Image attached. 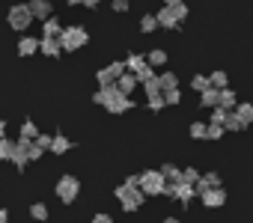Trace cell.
Masks as SVG:
<instances>
[{"instance_id": "6da1fadb", "label": "cell", "mask_w": 253, "mask_h": 223, "mask_svg": "<svg viewBox=\"0 0 253 223\" xmlns=\"http://www.w3.org/2000/svg\"><path fill=\"white\" fill-rule=\"evenodd\" d=\"M92 101L101 104L107 113H125V110H131V107H134L131 95H122L116 86H98V92L92 95Z\"/></svg>"}, {"instance_id": "7a4b0ae2", "label": "cell", "mask_w": 253, "mask_h": 223, "mask_svg": "<svg viewBox=\"0 0 253 223\" xmlns=\"http://www.w3.org/2000/svg\"><path fill=\"white\" fill-rule=\"evenodd\" d=\"M6 24L15 30V33H27L30 24H33V12L27 3H12L9 12H6Z\"/></svg>"}, {"instance_id": "3957f363", "label": "cell", "mask_w": 253, "mask_h": 223, "mask_svg": "<svg viewBox=\"0 0 253 223\" xmlns=\"http://www.w3.org/2000/svg\"><path fill=\"white\" fill-rule=\"evenodd\" d=\"M89 42V33L81 27V24H72V27H63V33H60V45H63V51H81L84 45Z\"/></svg>"}, {"instance_id": "277c9868", "label": "cell", "mask_w": 253, "mask_h": 223, "mask_svg": "<svg viewBox=\"0 0 253 223\" xmlns=\"http://www.w3.org/2000/svg\"><path fill=\"white\" fill-rule=\"evenodd\" d=\"M137 187L143 190V196H161L164 187H167V182H164V176L158 170H143L137 176Z\"/></svg>"}, {"instance_id": "5b68a950", "label": "cell", "mask_w": 253, "mask_h": 223, "mask_svg": "<svg viewBox=\"0 0 253 223\" xmlns=\"http://www.w3.org/2000/svg\"><path fill=\"white\" fill-rule=\"evenodd\" d=\"M113 196L122 202V211H137L140 205H143V190L140 187H128V185H119L116 190H113Z\"/></svg>"}, {"instance_id": "8992f818", "label": "cell", "mask_w": 253, "mask_h": 223, "mask_svg": "<svg viewBox=\"0 0 253 223\" xmlns=\"http://www.w3.org/2000/svg\"><path fill=\"white\" fill-rule=\"evenodd\" d=\"M54 193H57V199H60V202L72 205V202L78 199V193H81V182H78V176H60V182H57Z\"/></svg>"}, {"instance_id": "52a82bcc", "label": "cell", "mask_w": 253, "mask_h": 223, "mask_svg": "<svg viewBox=\"0 0 253 223\" xmlns=\"http://www.w3.org/2000/svg\"><path fill=\"white\" fill-rule=\"evenodd\" d=\"M164 193H167V196H173V199H176V202H182V205H188L191 199H197L194 185H185V182H167Z\"/></svg>"}, {"instance_id": "ba28073f", "label": "cell", "mask_w": 253, "mask_h": 223, "mask_svg": "<svg viewBox=\"0 0 253 223\" xmlns=\"http://www.w3.org/2000/svg\"><path fill=\"white\" fill-rule=\"evenodd\" d=\"M27 6H30V12H33V21H36V18H39V21H48V18L54 15L51 0H27Z\"/></svg>"}, {"instance_id": "9c48e42d", "label": "cell", "mask_w": 253, "mask_h": 223, "mask_svg": "<svg viewBox=\"0 0 253 223\" xmlns=\"http://www.w3.org/2000/svg\"><path fill=\"white\" fill-rule=\"evenodd\" d=\"M200 199H203L206 208H220L226 202V190L223 187H209L206 193H200Z\"/></svg>"}, {"instance_id": "30bf717a", "label": "cell", "mask_w": 253, "mask_h": 223, "mask_svg": "<svg viewBox=\"0 0 253 223\" xmlns=\"http://www.w3.org/2000/svg\"><path fill=\"white\" fill-rule=\"evenodd\" d=\"M155 18H158V27H164V30H179V21H176L173 6H161V9L155 12Z\"/></svg>"}, {"instance_id": "8fae6325", "label": "cell", "mask_w": 253, "mask_h": 223, "mask_svg": "<svg viewBox=\"0 0 253 223\" xmlns=\"http://www.w3.org/2000/svg\"><path fill=\"white\" fill-rule=\"evenodd\" d=\"M36 54H39V39L30 36V33H24L18 39V57H36Z\"/></svg>"}, {"instance_id": "7c38bea8", "label": "cell", "mask_w": 253, "mask_h": 223, "mask_svg": "<svg viewBox=\"0 0 253 223\" xmlns=\"http://www.w3.org/2000/svg\"><path fill=\"white\" fill-rule=\"evenodd\" d=\"M209 187H220V173H206V176H200V179H197V185H194L197 196H200V193H206Z\"/></svg>"}, {"instance_id": "4fadbf2b", "label": "cell", "mask_w": 253, "mask_h": 223, "mask_svg": "<svg viewBox=\"0 0 253 223\" xmlns=\"http://www.w3.org/2000/svg\"><path fill=\"white\" fill-rule=\"evenodd\" d=\"M113 86H116L122 95H131V92L137 89V77H134L131 72H125V74H119V77H116V83H113Z\"/></svg>"}, {"instance_id": "5bb4252c", "label": "cell", "mask_w": 253, "mask_h": 223, "mask_svg": "<svg viewBox=\"0 0 253 223\" xmlns=\"http://www.w3.org/2000/svg\"><path fill=\"white\" fill-rule=\"evenodd\" d=\"M39 51H42L45 57H60V54H63L60 36H57V39H48V36H42V39H39Z\"/></svg>"}, {"instance_id": "9a60e30c", "label": "cell", "mask_w": 253, "mask_h": 223, "mask_svg": "<svg viewBox=\"0 0 253 223\" xmlns=\"http://www.w3.org/2000/svg\"><path fill=\"white\" fill-rule=\"evenodd\" d=\"M63 33V21L57 18V15H51L48 21H42V36H48V39H57Z\"/></svg>"}, {"instance_id": "2e32d148", "label": "cell", "mask_w": 253, "mask_h": 223, "mask_svg": "<svg viewBox=\"0 0 253 223\" xmlns=\"http://www.w3.org/2000/svg\"><path fill=\"white\" fill-rule=\"evenodd\" d=\"M217 101H220V89H214V86H209V89H203L200 92V107H217Z\"/></svg>"}, {"instance_id": "e0dca14e", "label": "cell", "mask_w": 253, "mask_h": 223, "mask_svg": "<svg viewBox=\"0 0 253 223\" xmlns=\"http://www.w3.org/2000/svg\"><path fill=\"white\" fill-rule=\"evenodd\" d=\"M232 113H235V116H238L244 125H253V101H250V104H241V101H238Z\"/></svg>"}, {"instance_id": "ac0fdd59", "label": "cell", "mask_w": 253, "mask_h": 223, "mask_svg": "<svg viewBox=\"0 0 253 223\" xmlns=\"http://www.w3.org/2000/svg\"><path fill=\"white\" fill-rule=\"evenodd\" d=\"M158 83H161V92L179 89V77H176L173 72H161V74H158Z\"/></svg>"}, {"instance_id": "d6986e66", "label": "cell", "mask_w": 253, "mask_h": 223, "mask_svg": "<svg viewBox=\"0 0 253 223\" xmlns=\"http://www.w3.org/2000/svg\"><path fill=\"white\" fill-rule=\"evenodd\" d=\"M235 104H238V95L226 86V89H220V101H217V107H223V110H235Z\"/></svg>"}, {"instance_id": "ffe728a7", "label": "cell", "mask_w": 253, "mask_h": 223, "mask_svg": "<svg viewBox=\"0 0 253 223\" xmlns=\"http://www.w3.org/2000/svg\"><path fill=\"white\" fill-rule=\"evenodd\" d=\"M69 149H72V140L63 137V134H54V140H51V152H54V155H66Z\"/></svg>"}, {"instance_id": "44dd1931", "label": "cell", "mask_w": 253, "mask_h": 223, "mask_svg": "<svg viewBox=\"0 0 253 223\" xmlns=\"http://www.w3.org/2000/svg\"><path fill=\"white\" fill-rule=\"evenodd\" d=\"M143 66H146V54H128V60H125V72H131V74Z\"/></svg>"}, {"instance_id": "7402d4cb", "label": "cell", "mask_w": 253, "mask_h": 223, "mask_svg": "<svg viewBox=\"0 0 253 223\" xmlns=\"http://www.w3.org/2000/svg\"><path fill=\"white\" fill-rule=\"evenodd\" d=\"M146 63H149L152 69H161V66L167 63V51H161V48H155V51H149V54H146Z\"/></svg>"}, {"instance_id": "603a6c76", "label": "cell", "mask_w": 253, "mask_h": 223, "mask_svg": "<svg viewBox=\"0 0 253 223\" xmlns=\"http://www.w3.org/2000/svg\"><path fill=\"white\" fill-rule=\"evenodd\" d=\"M18 137H24V140H36V137H39V128H36V122H33V119H24V122H21V131H18Z\"/></svg>"}, {"instance_id": "cb8c5ba5", "label": "cell", "mask_w": 253, "mask_h": 223, "mask_svg": "<svg viewBox=\"0 0 253 223\" xmlns=\"http://www.w3.org/2000/svg\"><path fill=\"white\" fill-rule=\"evenodd\" d=\"M12 152H15V140L0 137V161H12Z\"/></svg>"}, {"instance_id": "d4e9b609", "label": "cell", "mask_w": 253, "mask_h": 223, "mask_svg": "<svg viewBox=\"0 0 253 223\" xmlns=\"http://www.w3.org/2000/svg\"><path fill=\"white\" fill-rule=\"evenodd\" d=\"M158 173L164 176V182H179V179H182V170H179L176 164H164Z\"/></svg>"}, {"instance_id": "484cf974", "label": "cell", "mask_w": 253, "mask_h": 223, "mask_svg": "<svg viewBox=\"0 0 253 223\" xmlns=\"http://www.w3.org/2000/svg\"><path fill=\"white\" fill-rule=\"evenodd\" d=\"M158 30V18L152 15V12H146L143 18H140V33H155Z\"/></svg>"}, {"instance_id": "4316f807", "label": "cell", "mask_w": 253, "mask_h": 223, "mask_svg": "<svg viewBox=\"0 0 253 223\" xmlns=\"http://www.w3.org/2000/svg\"><path fill=\"white\" fill-rule=\"evenodd\" d=\"M95 80H98V86H113V83H116V77H113V72H110L107 66L95 72Z\"/></svg>"}, {"instance_id": "83f0119b", "label": "cell", "mask_w": 253, "mask_h": 223, "mask_svg": "<svg viewBox=\"0 0 253 223\" xmlns=\"http://www.w3.org/2000/svg\"><path fill=\"white\" fill-rule=\"evenodd\" d=\"M209 83H211L214 89H226V86H229V77H226V72H211V74H209Z\"/></svg>"}, {"instance_id": "f1b7e54d", "label": "cell", "mask_w": 253, "mask_h": 223, "mask_svg": "<svg viewBox=\"0 0 253 223\" xmlns=\"http://www.w3.org/2000/svg\"><path fill=\"white\" fill-rule=\"evenodd\" d=\"M30 217L39 220V223H45V220H48V205H45V202H33V205H30Z\"/></svg>"}, {"instance_id": "f546056e", "label": "cell", "mask_w": 253, "mask_h": 223, "mask_svg": "<svg viewBox=\"0 0 253 223\" xmlns=\"http://www.w3.org/2000/svg\"><path fill=\"white\" fill-rule=\"evenodd\" d=\"M244 128H247V125H244L235 113H229V116H226V122H223V131H244Z\"/></svg>"}, {"instance_id": "4dcf8cb0", "label": "cell", "mask_w": 253, "mask_h": 223, "mask_svg": "<svg viewBox=\"0 0 253 223\" xmlns=\"http://www.w3.org/2000/svg\"><path fill=\"white\" fill-rule=\"evenodd\" d=\"M229 113H232V110H223V107H211V125H223Z\"/></svg>"}, {"instance_id": "1f68e13d", "label": "cell", "mask_w": 253, "mask_h": 223, "mask_svg": "<svg viewBox=\"0 0 253 223\" xmlns=\"http://www.w3.org/2000/svg\"><path fill=\"white\" fill-rule=\"evenodd\" d=\"M134 77H137V83H146V80H152V77H155V69L146 63L143 69H137V72H134Z\"/></svg>"}, {"instance_id": "d6a6232c", "label": "cell", "mask_w": 253, "mask_h": 223, "mask_svg": "<svg viewBox=\"0 0 253 223\" xmlns=\"http://www.w3.org/2000/svg\"><path fill=\"white\" fill-rule=\"evenodd\" d=\"M143 92H146L149 98H152V95H161V83H158V74H155L152 80H146V83H143Z\"/></svg>"}, {"instance_id": "836d02e7", "label": "cell", "mask_w": 253, "mask_h": 223, "mask_svg": "<svg viewBox=\"0 0 253 223\" xmlns=\"http://www.w3.org/2000/svg\"><path fill=\"white\" fill-rule=\"evenodd\" d=\"M191 86H194L197 92H203V89H209L211 83H209V77H206V74H194V77H191Z\"/></svg>"}, {"instance_id": "e575fe53", "label": "cell", "mask_w": 253, "mask_h": 223, "mask_svg": "<svg viewBox=\"0 0 253 223\" xmlns=\"http://www.w3.org/2000/svg\"><path fill=\"white\" fill-rule=\"evenodd\" d=\"M188 131H191V137H194V140H206V122H191V128H188Z\"/></svg>"}, {"instance_id": "d590c367", "label": "cell", "mask_w": 253, "mask_h": 223, "mask_svg": "<svg viewBox=\"0 0 253 223\" xmlns=\"http://www.w3.org/2000/svg\"><path fill=\"white\" fill-rule=\"evenodd\" d=\"M223 137V125H206V140H220Z\"/></svg>"}, {"instance_id": "8d00e7d4", "label": "cell", "mask_w": 253, "mask_h": 223, "mask_svg": "<svg viewBox=\"0 0 253 223\" xmlns=\"http://www.w3.org/2000/svg\"><path fill=\"white\" fill-rule=\"evenodd\" d=\"M51 140H54V134H42V131H39V137H36L33 143H36L42 152H51Z\"/></svg>"}, {"instance_id": "74e56055", "label": "cell", "mask_w": 253, "mask_h": 223, "mask_svg": "<svg viewBox=\"0 0 253 223\" xmlns=\"http://www.w3.org/2000/svg\"><path fill=\"white\" fill-rule=\"evenodd\" d=\"M197 179H200V173H197L194 167H185V170H182V179H179V182H185V185H197Z\"/></svg>"}, {"instance_id": "f35d334b", "label": "cell", "mask_w": 253, "mask_h": 223, "mask_svg": "<svg viewBox=\"0 0 253 223\" xmlns=\"http://www.w3.org/2000/svg\"><path fill=\"white\" fill-rule=\"evenodd\" d=\"M164 95V104H179L182 101V92L179 89H170V92H161Z\"/></svg>"}, {"instance_id": "ab89813d", "label": "cell", "mask_w": 253, "mask_h": 223, "mask_svg": "<svg viewBox=\"0 0 253 223\" xmlns=\"http://www.w3.org/2000/svg\"><path fill=\"white\" fill-rule=\"evenodd\" d=\"M128 6H131V0H110L113 12H128Z\"/></svg>"}, {"instance_id": "60d3db41", "label": "cell", "mask_w": 253, "mask_h": 223, "mask_svg": "<svg viewBox=\"0 0 253 223\" xmlns=\"http://www.w3.org/2000/svg\"><path fill=\"white\" fill-rule=\"evenodd\" d=\"M107 69L113 72V77H119V74H125V63H122V60H113V63H110Z\"/></svg>"}, {"instance_id": "b9f144b4", "label": "cell", "mask_w": 253, "mask_h": 223, "mask_svg": "<svg viewBox=\"0 0 253 223\" xmlns=\"http://www.w3.org/2000/svg\"><path fill=\"white\" fill-rule=\"evenodd\" d=\"M173 12H176V21H179V24H182V21L188 18V6H185V3H179V6H173Z\"/></svg>"}, {"instance_id": "7bdbcfd3", "label": "cell", "mask_w": 253, "mask_h": 223, "mask_svg": "<svg viewBox=\"0 0 253 223\" xmlns=\"http://www.w3.org/2000/svg\"><path fill=\"white\" fill-rule=\"evenodd\" d=\"M161 107H167L164 104V95H152L149 98V110H161Z\"/></svg>"}, {"instance_id": "ee69618b", "label": "cell", "mask_w": 253, "mask_h": 223, "mask_svg": "<svg viewBox=\"0 0 253 223\" xmlns=\"http://www.w3.org/2000/svg\"><path fill=\"white\" fill-rule=\"evenodd\" d=\"M92 223H113V217H110V214H104V211H98V214L92 217Z\"/></svg>"}, {"instance_id": "f6af8a7d", "label": "cell", "mask_w": 253, "mask_h": 223, "mask_svg": "<svg viewBox=\"0 0 253 223\" xmlns=\"http://www.w3.org/2000/svg\"><path fill=\"white\" fill-rule=\"evenodd\" d=\"M39 158H42V149L36 143H30V161H39Z\"/></svg>"}, {"instance_id": "bcb514c9", "label": "cell", "mask_w": 253, "mask_h": 223, "mask_svg": "<svg viewBox=\"0 0 253 223\" xmlns=\"http://www.w3.org/2000/svg\"><path fill=\"white\" fill-rule=\"evenodd\" d=\"M98 3H101V0H81V6H84V9H95Z\"/></svg>"}, {"instance_id": "7dc6e473", "label": "cell", "mask_w": 253, "mask_h": 223, "mask_svg": "<svg viewBox=\"0 0 253 223\" xmlns=\"http://www.w3.org/2000/svg\"><path fill=\"white\" fill-rule=\"evenodd\" d=\"M122 185H128V187H137V176H128V179H125Z\"/></svg>"}, {"instance_id": "c3c4849f", "label": "cell", "mask_w": 253, "mask_h": 223, "mask_svg": "<svg viewBox=\"0 0 253 223\" xmlns=\"http://www.w3.org/2000/svg\"><path fill=\"white\" fill-rule=\"evenodd\" d=\"M0 223H9V211L6 208H0Z\"/></svg>"}, {"instance_id": "681fc988", "label": "cell", "mask_w": 253, "mask_h": 223, "mask_svg": "<svg viewBox=\"0 0 253 223\" xmlns=\"http://www.w3.org/2000/svg\"><path fill=\"white\" fill-rule=\"evenodd\" d=\"M179 3H185V0H164V6H179Z\"/></svg>"}, {"instance_id": "f907efd6", "label": "cell", "mask_w": 253, "mask_h": 223, "mask_svg": "<svg viewBox=\"0 0 253 223\" xmlns=\"http://www.w3.org/2000/svg\"><path fill=\"white\" fill-rule=\"evenodd\" d=\"M0 137H6V122L0 119Z\"/></svg>"}, {"instance_id": "816d5d0a", "label": "cell", "mask_w": 253, "mask_h": 223, "mask_svg": "<svg viewBox=\"0 0 253 223\" xmlns=\"http://www.w3.org/2000/svg\"><path fill=\"white\" fill-rule=\"evenodd\" d=\"M164 223H182V220H179V217H167Z\"/></svg>"}, {"instance_id": "f5cc1de1", "label": "cell", "mask_w": 253, "mask_h": 223, "mask_svg": "<svg viewBox=\"0 0 253 223\" xmlns=\"http://www.w3.org/2000/svg\"><path fill=\"white\" fill-rule=\"evenodd\" d=\"M66 3H69V6H78V3H81V0H66Z\"/></svg>"}]
</instances>
